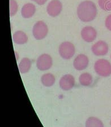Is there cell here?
Returning <instances> with one entry per match:
<instances>
[{
    "mask_svg": "<svg viewBox=\"0 0 111 127\" xmlns=\"http://www.w3.org/2000/svg\"><path fill=\"white\" fill-rule=\"evenodd\" d=\"M77 15L83 22H90L95 19L97 15V8L93 2L85 1L82 2L77 7Z\"/></svg>",
    "mask_w": 111,
    "mask_h": 127,
    "instance_id": "cell-1",
    "label": "cell"
},
{
    "mask_svg": "<svg viewBox=\"0 0 111 127\" xmlns=\"http://www.w3.org/2000/svg\"><path fill=\"white\" fill-rule=\"evenodd\" d=\"M94 70L101 77H107L111 75V64L108 60L99 59L94 64Z\"/></svg>",
    "mask_w": 111,
    "mask_h": 127,
    "instance_id": "cell-2",
    "label": "cell"
},
{
    "mask_svg": "<svg viewBox=\"0 0 111 127\" xmlns=\"http://www.w3.org/2000/svg\"><path fill=\"white\" fill-rule=\"evenodd\" d=\"M58 53L61 58L66 60H69L74 56L75 46L73 44L69 41L63 42L59 45Z\"/></svg>",
    "mask_w": 111,
    "mask_h": 127,
    "instance_id": "cell-3",
    "label": "cell"
},
{
    "mask_svg": "<svg viewBox=\"0 0 111 127\" xmlns=\"http://www.w3.org/2000/svg\"><path fill=\"white\" fill-rule=\"evenodd\" d=\"M48 33V26L42 20L37 22L32 28V34L37 40H42L46 38Z\"/></svg>",
    "mask_w": 111,
    "mask_h": 127,
    "instance_id": "cell-4",
    "label": "cell"
},
{
    "mask_svg": "<svg viewBox=\"0 0 111 127\" xmlns=\"http://www.w3.org/2000/svg\"><path fill=\"white\" fill-rule=\"evenodd\" d=\"M53 59L48 54H43L38 57L36 61V67L40 71H47L52 67Z\"/></svg>",
    "mask_w": 111,
    "mask_h": 127,
    "instance_id": "cell-5",
    "label": "cell"
},
{
    "mask_svg": "<svg viewBox=\"0 0 111 127\" xmlns=\"http://www.w3.org/2000/svg\"><path fill=\"white\" fill-rule=\"evenodd\" d=\"M62 10V4L59 0H52L47 6V11L49 15L56 17Z\"/></svg>",
    "mask_w": 111,
    "mask_h": 127,
    "instance_id": "cell-6",
    "label": "cell"
},
{
    "mask_svg": "<svg viewBox=\"0 0 111 127\" xmlns=\"http://www.w3.org/2000/svg\"><path fill=\"white\" fill-rule=\"evenodd\" d=\"M109 50L108 45L104 41L100 40L91 47V51L96 56H104L107 54Z\"/></svg>",
    "mask_w": 111,
    "mask_h": 127,
    "instance_id": "cell-7",
    "label": "cell"
},
{
    "mask_svg": "<svg viewBox=\"0 0 111 127\" xmlns=\"http://www.w3.org/2000/svg\"><path fill=\"white\" fill-rule=\"evenodd\" d=\"M81 35L85 42H92L97 37V31L91 26H86L82 29Z\"/></svg>",
    "mask_w": 111,
    "mask_h": 127,
    "instance_id": "cell-8",
    "label": "cell"
},
{
    "mask_svg": "<svg viewBox=\"0 0 111 127\" xmlns=\"http://www.w3.org/2000/svg\"><path fill=\"white\" fill-rule=\"evenodd\" d=\"M75 85V78L70 74H66L59 80V85L63 91H68L71 89Z\"/></svg>",
    "mask_w": 111,
    "mask_h": 127,
    "instance_id": "cell-9",
    "label": "cell"
},
{
    "mask_svg": "<svg viewBox=\"0 0 111 127\" xmlns=\"http://www.w3.org/2000/svg\"><path fill=\"white\" fill-rule=\"evenodd\" d=\"M89 59L85 54L78 55L73 61V66L78 71H83L88 67Z\"/></svg>",
    "mask_w": 111,
    "mask_h": 127,
    "instance_id": "cell-10",
    "label": "cell"
},
{
    "mask_svg": "<svg viewBox=\"0 0 111 127\" xmlns=\"http://www.w3.org/2000/svg\"><path fill=\"white\" fill-rule=\"evenodd\" d=\"M35 5L32 3L24 4L21 9V15L25 19H29L32 17L36 13Z\"/></svg>",
    "mask_w": 111,
    "mask_h": 127,
    "instance_id": "cell-11",
    "label": "cell"
},
{
    "mask_svg": "<svg viewBox=\"0 0 111 127\" xmlns=\"http://www.w3.org/2000/svg\"><path fill=\"white\" fill-rule=\"evenodd\" d=\"M28 38L25 32L22 31H17L13 35V40L17 45H23L28 41Z\"/></svg>",
    "mask_w": 111,
    "mask_h": 127,
    "instance_id": "cell-12",
    "label": "cell"
},
{
    "mask_svg": "<svg viewBox=\"0 0 111 127\" xmlns=\"http://www.w3.org/2000/svg\"><path fill=\"white\" fill-rule=\"evenodd\" d=\"M32 66V61L28 58H23L20 61L18 68L20 73L24 74L29 72Z\"/></svg>",
    "mask_w": 111,
    "mask_h": 127,
    "instance_id": "cell-13",
    "label": "cell"
},
{
    "mask_svg": "<svg viewBox=\"0 0 111 127\" xmlns=\"http://www.w3.org/2000/svg\"><path fill=\"white\" fill-rule=\"evenodd\" d=\"M41 82L46 87H51L55 84L56 78L55 76L51 73H47L41 77Z\"/></svg>",
    "mask_w": 111,
    "mask_h": 127,
    "instance_id": "cell-14",
    "label": "cell"
},
{
    "mask_svg": "<svg viewBox=\"0 0 111 127\" xmlns=\"http://www.w3.org/2000/svg\"><path fill=\"white\" fill-rule=\"evenodd\" d=\"M79 81L81 85L84 87H88L91 85L93 82V77L90 73L85 72L82 73L79 77Z\"/></svg>",
    "mask_w": 111,
    "mask_h": 127,
    "instance_id": "cell-15",
    "label": "cell"
},
{
    "mask_svg": "<svg viewBox=\"0 0 111 127\" xmlns=\"http://www.w3.org/2000/svg\"><path fill=\"white\" fill-rule=\"evenodd\" d=\"M86 127H104V124L99 119L96 117L88 118L86 122Z\"/></svg>",
    "mask_w": 111,
    "mask_h": 127,
    "instance_id": "cell-16",
    "label": "cell"
},
{
    "mask_svg": "<svg viewBox=\"0 0 111 127\" xmlns=\"http://www.w3.org/2000/svg\"><path fill=\"white\" fill-rule=\"evenodd\" d=\"M98 4L104 11H111V0H99Z\"/></svg>",
    "mask_w": 111,
    "mask_h": 127,
    "instance_id": "cell-17",
    "label": "cell"
},
{
    "mask_svg": "<svg viewBox=\"0 0 111 127\" xmlns=\"http://www.w3.org/2000/svg\"><path fill=\"white\" fill-rule=\"evenodd\" d=\"M10 16L15 15L18 10V5L15 0H10Z\"/></svg>",
    "mask_w": 111,
    "mask_h": 127,
    "instance_id": "cell-18",
    "label": "cell"
},
{
    "mask_svg": "<svg viewBox=\"0 0 111 127\" xmlns=\"http://www.w3.org/2000/svg\"><path fill=\"white\" fill-rule=\"evenodd\" d=\"M105 25H106V28L109 31H111V14L109 15L106 18V20H105Z\"/></svg>",
    "mask_w": 111,
    "mask_h": 127,
    "instance_id": "cell-19",
    "label": "cell"
},
{
    "mask_svg": "<svg viewBox=\"0 0 111 127\" xmlns=\"http://www.w3.org/2000/svg\"><path fill=\"white\" fill-rule=\"evenodd\" d=\"M31 1L35 2L39 5H43L47 2L48 0H31Z\"/></svg>",
    "mask_w": 111,
    "mask_h": 127,
    "instance_id": "cell-20",
    "label": "cell"
},
{
    "mask_svg": "<svg viewBox=\"0 0 111 127\" xmlns=\"http://www.w3.org/2000/svg\"></svg>",
    "mask_w": 111,
    "mask_h": 127,
    "instance_id": "cell-21",
    "label": "cell"
},
{
    "mask_svg": "<svg viewBox=\"0 0 111 127\" xmlns=\"http://www.w3.org/2000/svg\"></svg>",
    "mask_w": 111,
    "mask_h": 127,
    "instance_id": "cell-22",
    "label": "cell"
}]
</instances>
